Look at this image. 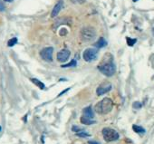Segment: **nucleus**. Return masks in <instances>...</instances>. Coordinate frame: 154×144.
I'll use <instances>...</instances> for the list:
<instances>
[{
	"mask_svg": "<svg viewBox=\"0 0 154 144\" xmlns=\"http://www.w3.org/2000/svg\"><path fill=\"white\" fill-rule=\"evenodd\" d=\"M113 108V102L110 98H104L94 106V111L99 114H107Z\"/></svg>",
	"mask_w": 154,
	"mask_h": 144,
	"instance_id": "nucleus-1",
	"label": "nucleus"
},
{
	"mask_svg": "<svg viewBox=\"0 0 154 144\" xmlns=\"http://www.w3.org/2000/svg\"><path fill=\"white\" fill-rule=\"evenodd\" d=\"M98 70L105 76H108V77L112 76L116 72V67L112 62V58L109 62H105V63L98 65Z\"/></svg>",
	"mask_w": 154,
	"mask_h": 144,
	"instance_id": "nucleus-2",
	"label": "nucleus"
},
{
	"mask_svg": "<svg viewBox=\"0 0 154 144\" xmlns=\"http://www.w3.org/2000/svg\"><path fill=\"white\" fill-rule=\"evenodd\" d=\"M103 136L107 142L114 141L119 139V133L112 128H104L103 130Z\"/></svg>",
	"mask_w": 154,
	"mask_h": 144,
	"instance_id": "nucleus-3",
	"label": "nucleus"
},
{
	"mask_svg": "<svg viewBox=\"0 0 154 144\" xmlns=\"http://www.w3.org/2000/svg\"><path fill=\"white\" fill-rule=\"evenodd\" d=\"M95 35H96L95 31L92 27H85L82 30V33H81L82 39L85 42H90L94 40L95 38Z\"/></svg>",
	"mask_w": 154,
	"mask_h": 144,
	"instance_id": "nucleus-4",
	"label": "nucleus"
},
{
	"mask_svg": "<svg viewBox=\"0 0 154 144\" xmlns=\"http://www.w3.org/2000/svg\"><path fill=\"white\" fill-rule=\"evenodd\" d=\"M98 51L95 48H88L84 52L83 57L86 62H92L97 58Z\"/></svg>",
	"mask_w": 154,
	"mask_h": 144,
	"instance_id": "nucleus-5",
	"label": "nucleus"
},
{
	"mask_svg": "<svg viewBox=\"0 0 154 144\" xmlns=\"http://www.w3.org/2000/svg\"><path fill=\"white\" fill-rule=\"evenodd\" d=\"M53 53H54L53 47H46V48H44L40 52V56L43 58V60H45L46 62H52L53 61Z\"/></svg>",
	"mask_w": 154,
	"mask_h": 144,
	"instance_id": "nucleus-6",
	"label": "nucleus"
},
{
	"mask_svg": "<svg viewBox=\"0 0 154 144\" xmlns=\"http://www.w3.org/2000/svg\"><path fill=\"white\" fill-rule=\"evenodd\" d=\"M111 90H112V84H101V85L97 88L96 93H97V95L101 96V95H103V94L107 93L110 92Z\"/></svg>",
	"mask_w": 154,
	"mask_h": 144,
	"instance_id": "nucleus-7",
	"label": "nucleus"
},
{
	"mask_svg": "<svg viewBox=\"0 0 154 144\" xmlns=\"http://www.w3.org/2000/svg\"><path fill=\"white\" fill-rule=\"evenodd\" d=\"M70 54H71V53H70L69 50L63 49V50L60 51V52L57 54V60H58L59 62H61V63L65 62V61H67L68 58L70 57Z\"/></svg>",
	"mask_w": 154,
	"mask_h": 144,
	"instance_id": "nucleus-8",
	"label": "nucleus"
},
{
	"mask_svg": "<svg viewBox=\"0 0 154 144\" xmlns=\"http://www.w3.org/2000/svg\"><path fill=\"white\" fill-rule=\"evenodd\" d=\"M63 0H60V1L55 5V7L54 8L53 11H52V14H51V17H55L59 12L61 11V9L63 8Z\"/></svg>",
	"mask_w": 154,
	"mask_h": 144,
	"instance_id": "nucleus-9",
	"label": "nucleus"
},
{
	"mask_svg": "<svg viewBox=\"0 0 154 144\" xmlns=\"http://www.w3.org/2000/svg\"><path fill=\"white\" fill-rule=\"evenodd\" d=\"M83 116L87 117L89 119H93L94 118V111H93V109H92L91 106H88V107H86V108L84 109V111H83Z\"/></svg>",
	"mask_w": 154,
	"mask_h": 144,
	"instance_id": "nucleus-10",
	"label": "nucleus"
},
{
	"mask_svg": "<svg viewBox=\"0 0 154 144\" xmlns=\"http://www.w3.org/2000/svg\"><path fill=\"white\" fill-rule=\"evenodd\" d=\"M95 47L97 48H103V47H105L107 45V41L103 38V37H101L95 44H94Z\"/></svg>",
	"mask_w": 154,
	"mask_h": 144,
	"instance_id": "nucleus-11",
	"label": "nucleus"
},
{
	"mask_svg": "<svg viewBox=\"0 0 154 144\" xmlns=\"http://www.w3.org/2000/svg\"><path fill=\"white\" fill-rule=\"evenodd\" d=\"M81 122L83 124H85V125H91V124H94L95 121L93 120V119H89L87 117H85V116H82L81 117Z\"/></svg>",
	"mask_w": 154,
	"mask_h": 144,
	"instance_id": "nucleus-12",
	"label": "nucleus"
},
{
	"mask_svg": "<svg viewBox=\"0 0 154 144\" xmlns=\"http://www.w3.org/2000/svg\"><path fill=\"white\" fill-rule=\"evenodd\" d=\"M132 130L136 133H138V134H144L145 133V129L140 127V126H139V125H133L132 126Z\"/></svg>",
	"mask_w": 154,
	"mask_h": 144,
	"instance_id": "nucleus-13",
	"label": "nucleus"
},
{
	"mask_svg": "<svg viewBox=\"0 0 154 144\" xmlns=\"http://www.w3.org/2000/svg\"><path fill=\"white\" fill-rule=\"evenodd\" d=\"M31 81H32V82H33V83H34V84H35V85H37V86H38V87H39L40 89H42V90H43V89H45V84H43L42 82H40V81H39L38 79H35V78H32V79H31Z\"/></svg>",
	"mask_w": 154,
	"mask_h": 144,
	"instance_id": "nucleus-14",
	"label": "nucleus"
},
{
	"mask_svg": "<svg viewBox=\"0 0 154 144\" xmlns=\"http://www.w3.org/2000/svg\"><path fill=\"white\" fill-rule=\"evenodd\" d=\"M76 66V61L75 60H72L71 62H69L66 64H63L62 67L63 68H66V67H75Z\"/></svg>",
	"mask_w": 154,
	"mask_h": 144,
	"instance_id": "nucleus-15",
	"label": "nucleus"
},
{
	"mask_svg": "<svg viewBox=\"0 0 154 144\" xmlns=\"http://www.w3.org/2000/svg\"><path fill=\"white\" fill-rule=\"evenodd\" d=\"M76 135L79 136V137H82V138H85V137H89L90 136V134L87 133V132H85L84 130H80L78 132H76Z\"/></svg>",
	"mask_w": 154,
	"mask_h": 144,
	"instance_id": "nucleus-16",
	"label": "nucleus"
},
{
	"mask_svg": "<svg viewBox=\"0 0 154 144\" xmlns=\"http://www.w3.org/2000/svg\"><path fill=\"white\" fill-rule=\"evenodd\" d=\"M126 41H127V44L129 46H133L135 44V43L137 42V39H131L130 37H126Z\"/></svg>",
	"mask_w": 154,
	"mask_h": 144,
	"instance_id": "nucleus-17",
	"label": "nucleus"
},
{
	"mask_svg": "<svg viewBox=\"0 0 154 144\" xmlns=\"http://www.w3.org/2000/svg\"><path fill=\"white\" fill-rule=\"evenodd\" d=\"M17 43V38L14 37V38H11V39L8 41V45L9 47H12V46H14V45H15Z\"/></svg>",
	"mask_w": 154,
	"mask_h": 144,
	"instance_id": "nucleus-18",
	"label": "nucleus"
},
{
	"mask_svg": "<svg viewBox=\"0 0 154 144\" xmlns=\"http://www.w3.org/2000/svg\"><path fill=\"white\" fill-rule=\"evenodd\" d=\"M141 103H140V102H135L134 103H133V108L134 109H140L141 108Z\"/></svg>",
	"mask_w": 154,
	"mask_h": 144,
	"instance_id": "nucleus-19",
	"label": "nucleus"
},
{
	"mask_svg": "<svg viewBox=\"0 0 154 144\" xmlns=\"http://www.w3.org/2000/svg\"><path fill=\"white\" fill-rule=\"evenodd\" d=\"M71 1L73 4H83V3H85V0H71Z\"/></svg>",
	"mask_w": 154,
	"mask_h": 144,
	"instance_id": "nucleus-20",
	"label": "nucleus"
},
{
	"mask_svg": "<svg viewBox=\"0 0 154 144\" xmlns=\"http://www.w3.org/2000/svg\"><path fill=\"white\" fill-rule=\"evenodd\" d=\"M83 130V129L78 128V127H76V126H73V127H72V130L75 131V132H78V131H80V130Z\"/></svg>",
	"mask_w": 154,
	"mask_h": 144,
	"instance_id": "nucleus-21",
	"label": "nucleus"
},
{
	"mask_svg": "<svg viewBox=\"0 0 154 144\" xmlns=\"http://www.w3.org/2000/svg\"><path fill=\"white\" fill-rule=\"evenodd\" d=\"M4 10H5V6L1 2V0H0V11H4Z\"/></svg>",
	"mask_w": 154,
	"mask_h": 144,
	"instance_id": "nucleus-22",
	"label": "nucleus"
},
{
	"mask_svg": "<svg viewBox=\"0 0 154 144\" xmlns=\"http://www.w3.org/2000/svg\"><path fill=\"white\" fill-rule=\"evenodd\" d=\"M88 143H89V144H100V143H98V142H96V141H92V140L89 141Z\"/></svg>",
	"mask_w": 154,
	"mask_h": 144,
	"instance_id": "nucleus-23",
	"label": "nucleus"
},
{
	"mask_svg": "<svg viewBox=\"0 0 154 144\" xmlns=\"http://www.w3.org/2000/svg\"><path fill=\"white\" fill-rule=\"evenodd\" d=\"M4 1H6V2H12L13 0H4Z\"/></svg>",
	"mask_w": 154,
	"mask_h": 144,
	"instance_id": "nucleus-24",
	"label": "nucleus"
},
{
	"mask_svg": "<svg viewBox=\"0 0 154 144\" xmlns=\"http://www.w3.org/2000/svg\"><path fill=\"white\" fill-rule=\"evenodd\" d=\"M132 1H133V2H137V1H138V0H132Z\"/></svg>",
	"mask_w": 154,
	"mask_h": 144,
	"instance_id": "nucleus-25",
	"label": "nucleus"
}]
</instances>
